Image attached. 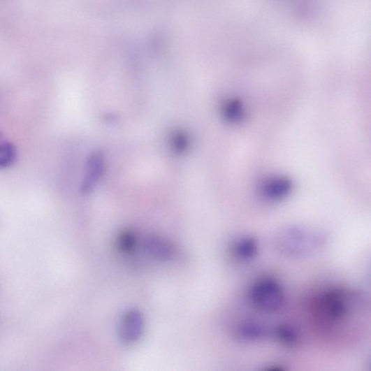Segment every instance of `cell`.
Masks as SVG:
<instances>
[{"label":"cell","mask_w":371,"mask_h":371,"mask_svg":"<svg viewBox=\"0 0 371 371\" xmlns=\"http://www.w3.org/2000/svg\"><path fill=\"white\" fill-rule=\"evenodd\" d=\"M327 237L323 232L298 226L279 230L275 238V246L282 255L292 258L307 257L324 247Z\"/></svg>","instance_id":"cell-1"},{"label":"cell","mask_w":371,"mask_h":371,"mask_svg":"<svg viewBox=\"0 0 371 371\" xmlns=\"http://www.w3.org/2000/svg\"><path fill=\"white\" fill-rule=\"evenodd\" d=\"M356 296L343 288H331L320 293L312 307L314 314L326 324H337L347 319L353 312Z\"/></svg>","instance_id":"cell-2"},{"label":"cell","mask_w":371,"mask_h":371,"mask_svg":"<svg viewBox=\"0 0 371 371\" xmlns=\"http://www.w3.org/2000/svg\"><path fill=\"white\" fill-rule=\"evenodd\" d=\"M254 307L265 312H276L285 303V294L281 284L275 278L265 277L257 280L249 291Z\"/></svg>","instance_id":"cell-3"},{"label":"cell","mask_w":371,"mask_h":371,"mask_svg":"<svg viewBox=\"0 0 371 371\" xmlns=\"http://www.w3.org/2000/svg\"><path fill=\"white\" fill-rule=\"evenodd\" d=\"M293 187L294 184L289 177L277 175L264 180L260 185L259 190L265 201L277 203L289 196Z\"/></svg>","instance_id":"cell-4"},{"label":"cell","mask_w":371,"mask_h":371,"mask_svg":"<svg viewBox=\"0 0 371 371\" xmlns=\"http://www.w3.org/2000/svg\"><path fill=\"white\" fill-rule=\"evenodd\" d=\"M144 318L138 309L127 310L122 318L119 326V336L125 344H133L138 342L144 330Z\"/></svg>","instance_id":"cell-5"},{"label":"cell","mask_w":371,"mask_h":371,"mask_svg":"<svg viewBox=\"0 0 371 371\" xmlns=\"http://www.w3.org/2000/svg\"><path fill=\"white\" fill-rule=\"evenodd\" d=\"M234 334L238 340L253 342L263 340L270 335V330L256 321H243L237 326Z\"/></svg>","instance_id":"cell-6"},{"label":"cell","mask_w":371,"mask_h":371,"mask_svg":"<svg viewBox=\"0 0 371 371\" xmlns=\"http://www.w3.org/2000/svg\"><path fill=\"white\" fill-rule=\"evenodd\" d=\"M144 247L155 260L166 261L174 254V248L169 241L159 236H149L144 241Z\"/></svg>","instance_id":"cell-7"},{"label":"cell","mask_w":371,"mask_h":371,"mask_svg":"<svg viewBox=\"0 0 371 371\" xmlns=\"http://www.w3.org/2000/svg\"><path fill=\"white\" fill-rule=\"evenodd\" d=\"M259 242L256 238L244 237L238 240L232 247L234 257L241 261H249L257 256Z\"/></svg>","instance_id":"cell-8"},{"label":"cell","mask_w":371,"mask_h":371,"mask_svg":"<svg viewBox=\"0 0 371 371\" xmlns=\"http://www.w3.org/2000/svg\"><path fill=\"white\" fill-rule=\"evenodd\" d=\"M272 335L285 347H296L300 341L298 331L289 325H279L272 330Z\"/></svg>","instance_id":"cell-9"},{"label":"cell","mask_w":371,"mask_h":371,"mask_svg":"<svg viewBox=\"0 0 371 371\" xmlns=\"http://www.w3.org/2000/svg\"><path fill=\"white\" fill-rule=\"evenodd\" d=\"M225 119L231 124H238L245 119V111L242 101L233 99L227 101L223 107Z\"/></svg>","instance_id":"cell-10"},{"label":"cell","mask_w":371,"mask_h":371,"mask_svg":"<svg viewBox=\"0 0 371 371\" xmlns=\"http://www.w3.org/2000/svg\"><path fill=\"white\" fill-rule=\"evenodd\" d=\"M138 243L133 232L129 230L122 231L117 238L116 245L118 249L123 253H129L133 251Z\"/></svg>","instance_id":"cell-11"},{"label":"cell","mask_w":371,"mask_h":371,"mask_svg":"<svg viewBox=\"0 0 371 371\" xmlns=\"http://www.w3.org/2000/svg\"><path fill=\"white\" fill-rule=\"evenodd\" d=\"M16 157V151L13 145L0 143V168H6L14 162Z\"/></svg>","instance_id":"cell-12"},{"label":"cell","mask_w":371,"mask_h":371,"mask_svg":"<svg viewBox=\"0 0 371 371\" xmlns=\"http://www.w3.org/2000/svg\"><path fill=\"white\" fill-rule=\"evenodd\" d=\"M3 142L2 141V136H1V133H0V143Z\"/></svg>","instance_id":"cell-13"}]
</instances>
